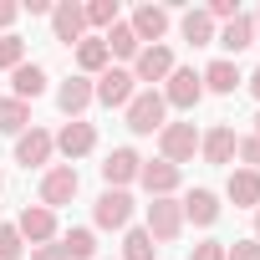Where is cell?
Wrapping results in <instances>:
<instances>
[{"label": "cell", "instance_id": "9", "mask_svg": "<svg viewBox=\"0 0 260 260\" xmlns=\"http://www.w3.org/2000/svg\"><path fill=\"white\" fill-rule=\"evenodd\" d=\"M97 148V127L92 122H82V117H72L61 133H56V153L67 158V164H77V158H87Z\"/></svg>", "mask_w": 260, "mask_h": 260}, {"label": "cell", "instance_id": "11", "mask_svg": "<svg viewBox=\"0 0 260 260\" xmlns=\"http://www.w3.org/2000/svg\"><path fill=\"white\" fill-rule=\"evenodd\" d=\"M16 230H21L26 245H51V240H56V214H51L46 204H26L21 219H16Z\"/></svg>", "mask_w": 260, "mask_h": 260}, {"label": "cell", "instance_id": "35", "mask_svg": "<svg viewBox=\"0 0 260 260\" xmlns=\"http://www.w3.org/2000/svg\"><path fill=\"white\" fill-rule=\"evenodd\" d=\"M16 16H21V6H11V0H0V31H6V36H11Z\"/></svg>", "mask_w": 260, "mask_h": 260}, {"label": "cell", "instance_id": "24", "mask_svg": "<svg viewBox=\"0 0 260 260\" xmlns=\"http://www.w3.org/2000/svg\"><path fill=\"white\" fill-rule=\"evenodd\" d=\"M31 127V102H21V97H0V133L6 138H21Z\"/></svg>", "mask_w": 260, "mask_h": 260}, {"label": "cell", "instance_id": "3", "mask_svg": "<svg viewBox=\"0 0 260 260\" xmlns=\"http://www.w3.org/2000/svg\"><path fill=\"white\" fill-rule=\"evenodd\" d=\"M158 153H164V164H194V153H199V133H194V122H164V133H158Z\"/></svg>", "mask_w": 260, "mask_h": 260}, {"label": "cell", "instance_id": "14", "mask_svg": "<svg viewBox=\"0 0 260 260\" xmlns=\"http://www.w3.org/2000/svg\"><path fill=\"white\" fill-rule=\"evenodd\" d=\"M127 26H133V36H138L143 46H164V31H169V11H164V6H138Z\"/></svg>", "mask_w": 260, "mask_h": 260}, {"label": "cell", "instance_id": "16", "mask_svg": "<svg viewBox=\"0 0 260 260\" xmlns=\"http://www.w3.org/2000/svg\"><path fill=\"white\" fill-rule=\"evenodd\" d=\"M56 107H61L67 117H82V112L92 107V77H82V72L67 77V82L56 87Z\"/></svg>", "mask_w": 260, "mask_h": 260}, {"label": "cell", "instance_id": "36", "mask_svg": "<svg viewBox=\"0 0 260 260\" xmlns=\"http://www.w3.org/2000/svg\"><path fill=\"white\" fill-rule=\"evenodd\" d=\"M31 260H67V250H61V245H36Z\"/></svg>", "mask_w": 260, "mask_h": 260}, {"label": "cell", "instance_id": "12", "mask_svg": "<svg viewBox=\"0 0 260 260\" xmlns=\"http://www.w3.org/2000/svg\"><path fill=\"white\" fill-rule=\"evenodd\" d=\"M138 169H143V158L133 148H112L102 158V184L107 189H127V184H138Z\"/></svg>", "mask_w": 260, "mask_h": 260}, {"label": "cell", "instance_id": "40", "mask_svg": "<svg viewBox=\"0 0 260 260\" xmlns=\"http://www.w3.org/2000/svg\"><path fill=\"white\" fill-rule=\"evenodd\" d=\"M255 138H260V112H255Z\"/></svg>", "mask_w": 260, "mask_h": 260}, {"label": "cell", "instance_id": "37", "mask_svg": "<svg viewBox=\"0 0 260 260\" xmlns=\"http://www.w3.org/2000/svg\"><path fill=\"white\" fill-rule=\"evenodd\" d=\"M245 87H250V92H255V97H260V67H255V72H250V77H245Z\"/></svg>", "mask_w": 260, "mask_h": 260}, {"label": "cell", "instance_id": "38", "mask_svg": "<svg viewBox=\"0 0 260 260\" xmlns=\"http://www.w3.org/2000/svg\"><path fill=\"white\" fill-rule=\"evenodd\" d=\"M250 240H260V209H255V235H250Z\"/></svg>", "mask_w": 260, "mask_h": 260}, {"label": "cell", "instance_id": "2", "mask_svg": "<svg viewBox=\"0 0 260 260\" xmlns=\"http://www.w3.org/2000/svg\"><path fill=\"white\" fill-rule=\"evenodd\" d=\"M133 97H138V82L127 67H107L102 77H92V102H102V107H127Z\"/></svg>", "mask_w": 260, "mask_h": 260}, {"label": "cell", "instance_id": "34", "mask_svg": "<svg viewBox=\"0 0 260 260\" xmlns=\"http://www.w3.org/2000/svg\"><path fill=\"white\" fill-rule=\"evenodd\" d=\"M189 260H224V245H219V240H204V245H194Z\"/></svg>", "mask_w": 260, "mask_h": 260}, {"label": "cell", "instance_id": "7", "mask_svg": "<svg viewBox=\"0 0 260 260\" xmlns=\"http://www.w3.org/2000/svg\"><path fill=\"white\" fill-rule=\"evenodd\" d=\"M143 230L153 235V245L179 240V235H184V209H179V199H153V204H148V224H143Z\"/></svg>", "mask_w": 260, "mask_h": 260}, {"label": "cell", "instance_id": "18", "mask_svg": "<svg viewBox=\"0 0 260 260\" xmlns=\"http://www.w3.org/2000/svg\"><path fill=\"white\" fill-rule=\"evenodd\" d=\"M235 148H240V138H235V127H209V133H199V153H204V164H230L235 158Z\"/></svg>", "mask_w": 260, "mask_h": 260}, {"label": "cell", "instance_id": "32", "mask_svg": "<svg viewBox=\"0 0 260 260\" xmlns=\"http://www.w3.org/2000/svg\"><path fill=\"white\" fill-rule=\"evenodd\" d=\"M235 153H240V164H245L250 174H260V138H255V133H250V138H240V148H235Z\"/></svg>", "mask_w": 260, "mask_h": 260}, {"label": "cell", "instance_id": "30", "mask_svg": "<svg viewBox=\"0 0 260 260\" xmlns=\"http://www.w3.org/2000/svg\"><path fill=\"white\" fill-rule=\"evenodd\" d=\"M21 255H26V240H21V230L0 219V260H21Z\"/></svg>", "mask_w": 260, "mask_h": 260}, {"label": "cell", "instance_id": "23", "mask_svg": "<svg viewBox=\"0 0 260 260\" xmlns=\"http://www.w3.org/2000/svg\"><path fill=\"white\" fill-rule=\"evenodd\" d=\"M102 46H107V56H117V61H138V51H143V41L133 36V26H127V21H117V26L102 36Z\"/></svg>", "mask_w": 260, "mask_h": 260}, {"label": "cell", "instance_id": "31", "mask_svg": "<svg viewBox=\"0 0 260 260\" xmlns=\"http://www.w3.org/2000/svg\"><path fill=\"white\" fill-rule=\"evenodd\" d=\"M21 61H26V41H21V36H0V67L16 72Z\"/></svg>", "mask_w": 260, "mask_h": 260}, {"label": "cell", "instance_id": "27", "mask_svg": "<svg viewBox=\"0 0 260 260\" xmlns=\"http://www.w3.org/2000/svg\"><path fill=\"white\" fill-rule=\"evenodd\" d=\"M61 250H67V260H92L97 255V230H67L61 235Z\"/></svg>", "mask_w": 260, "mask_h": 260}, {"label": "cell", "instance_id": "5", "mask_svg": "<svg viewBox=\"0 0 260 260\" xmlns=\"http://www.w3.org/2000/svg\"><path fill=\"white\" fill-rule=\"evenodd\" d=\"M133 219V194L127 189H102V199L92 204V224L97 230H127Z\"/></svg>", "mask_w": 260, "mask_h": 260}, {"label": "cell", "instance_id": "1", "mask_svg": "<svg viewBox=\"0 0 260 260\" xmlns=\"http://www.w3.org/2000/svg\"><path fill=\"white\" fill-rule=\"evenodd\" d=\"M164 117H169V102H164V92H158V87H143L133 102H127V127H133L138 138L164 133Z\"/></svg>", "mask_w": 260, "mask_h": 260}, {"label": "cell", "instance_id": "6", "mask_svg": "<svg viewBox=\"0 0 260 260\" xmlns=\"http://www.w3.org/2000/svg\"><path fill=\"white\" fill-rule=\"evenodd\" d=\"M199 97H204V77H199L194 67H174L169 82H164V102L189 112V107H199Z\"/></svg>", "mask_w": 260, "mask_h": 260}, {"label": "cell", "instance_id": "8", "mask_svg": "<svg viewBox=\"0 0 260 260\" xmlns=\"http://www.w3.org/2000/svg\"><path fill=\"white\" fill-rule=\"evenodd\" d=\"M51 36H56L61 46L87 41V11L77 6V0H61V6H51Z\"/></svg>", "mask_w": 260, "mask_h": 260}, {"label": "cell", "instance_id": "22", "mask_svg": "<svg viewBox=\"0 0 260 260\" xmlns=\"http://www.w3.org/2000/svg\"><path fill=\"white\" fill-rule=\"evenodd\" d=\"M224 194L235 199V209H260V174L235 169V174H230V184H224Z\"/></svg>", "mask_w": 260, "mask_h": 260}, {"label": "cell", "instance_id": "20", "mask_svg": "<svg viewBox=\"0 0 260 260\" xmlns=\"http://www.w3.org/2000/svg\"><path fill=\"white\" fill-rule=\"evenodd\" d=\"M199 77H204V92H219V97H230L235 87H245V77H240V67H235L230 56H219V61H209V67H204Z\"/></svg>", "mask_w": 260, "mask_h": 260}, {"label": "cell", "instance_id": "15", "mask_svg": "<svg viewBox=\"0 0 260 260\" xmlns=\"http://www.w3.org/2000/svg\"><path fill=\"white\" fill-rule=\"evenodd\" d=\"M179 179H184V174H179L174 164H164V158H153V164H143V169H138V184H143L153 199H174Z\"/></svg>", "mask_w": 260, "mask_h": 260}, {"label": "cell", "instance_id": "41", "mask_svg": "<svg viewBox=\"0 0 260 260\" xmlns=\"http://www.w3.org/2000/svg\"><path fill=\"white\" fill-rule=\"evenodd\" d=\"M0 189H6V179H0Z\"/></svg>", "mask_w": 260, "mask_h": 260}, {"label": "cell", "instance_id": "10", "mask_svg": "<svg viewBox=\"0 0 260 260\" xmlns=\"http://www.w3.org/2000/svg\"><path fill=\"white\" fill-rule=\"evenodd\" d=\"M51 153H56V133H46V127H26L16 138V164H26V169L51 164Z\"/></svg>", "mask_w": 260, "mask_h": 260}, {"label": "cell", "instance_id": "39", "mask_svg": "<svg viewBox=\"0 0 260 260\" xmlns=\"http://www.w3.org/2000/svg\"><path fill=\"white\" fill-rule=\"evenodd\" d=\"M250 21H255V36H260V11H255V16H250Z\"/></svg>", "mask_w": 260, "mask_h": 260}, {"label": "cell", "instance_id": "26", "mask_svg": "<svg viewBox=\"0 0 260 260\" xmlns=\"http://www.w3.org/2000/svg\"><path fill=\"white\" fill-rule=\"evenodd\" d=\"M179 31H184L189 46H209V41H214V21H209V11H184Z\"/></svg>", "mask_w": 260, "mask_h": 260}, {"label": "cell", "instance_id": "13", "mask_svg": "<svg viewBox=\"0 0 260 260\" xmlns=\"http://www.w3.org/2000/svg\"><path fill=\"white\" fill-rule=\"evenodd\" d=\"M127 72H133V82H169V72H174V51H169V46H143L138 61L127 67Z\"/></svg>", "mask_w": 260, "mask_h": 260}, {"label": "cell", "instance_id": "29", "mask_svg": "<svg viewBox=\"0 0 260 260\" xmlns=\"http://www.w3.org/2000/svg\"><path fill=\"white\" fill-rule=\"evenodd\" d=\"M82 11H87V26H102V31H112V26L122 21L117 0H92V6H82Z\"/></svg>", "mask_w": 260, "mask_h": 260}, {"label": "cell", "instance_id": "17", "mask_svg": "<svg viewBox=\"0 0 260 260\" xmlns=\"http://www.w3.org/2000/svg\"><path fill=\"white\" fill-rule=\"evenodd\" d=\"M179 209H184V224H214L219 219V194L214 189H189L179 199Z\"/></svg>", "mask_w": 260, "mask_h": 260}, {"label": "cell", "instance_id": "21", "mask_svg": "<svg viewBox=\"0 0 260 260\" xmlns=\"http://www.w3.org/2000/svg\"><path fill=\"white\" fill-rule=\"evenodd\" d=\"M214 41H219V46H224L230 56H240L245 46H255V21H250V16L240 11L235 21H224V31H214Z\"/></svg>", "mask_w": 260, "mask_h": 260}, {"label": "cell", "instance_id": "25", "mask_svg": "<svg viewBox=\"0 0 260 260\" xmlns=\"http://www.w3.org/2000/svg\"><path fill=\"white\" fill-rule=\"evenodd\" d=\"M77 67H82V77H102V72L112 67V56H107L102 36H87V41H77Z\"/></svg>", "mask_w": 260, "mask_h": 260}, {"label": "cell", "instance_id": "19", "mask_svg": "<svg viewBox=\"0 0 260 260\" xmlns=\"http://www.w3.org/2000/svg\"><path fill=\"white\" fill-rule=\"evenodd\" d=\"M46 67H36V61H21L16 72H11V97H21V102H31V97H41L46 92Z\"/></svg>", "mask_w": 260, "mask_h": 260}, {"label": "cell", "instance_id": "28", "mask_svg": "<svg viewBox=\"0 0 260 260\" xmlns=\"http://www.w3.org/2000/svg\"><path fill=\"white\" fill-rule=\"evenodd\" d=\"M153 235L148 230H122V260H153Z\"/></svg>", "mask_w": 260, "mask_h": 260}, {"label": "cell", "instance_id": "33", "mask_svg": "<svg viewBox=\"0 0 260 260\" xmlns=\"http://www.w3.org/2000/svg\"><path fill=\"white\" fill-rule=\"evenodd\" d=\"M224 260H260V240H235V245H224Z\"/></svg>", "mask_w": 260, "mask_h": 260}, {"label": "cell", "instance_id": "4", "mask_svg": "<svg viewBox=\"0 0 260 260\" xmlns=\"http://www.w3.org/2000/svg\"><path fill=\"white\" fill-rule=\"evenodd\" d=\"M77 189H82V179H77V169L72 164H51L46 174H41V204L56 214L61 204H72L77 199Z\"/></svg>", "mask_w": 260, "mask_h": 260}]
</instances>
